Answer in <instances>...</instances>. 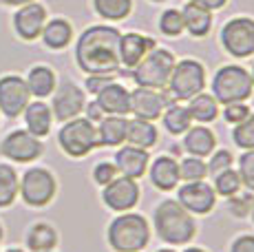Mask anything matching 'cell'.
Here are the masks:
<instances>
[{"mask_svg": "<svg viewBox=\"0 0 254 252\" xmlns=\"http://www.w3.org/2000/svg\"><path fill=\"white\" fill-rule=\"evenodd\" d=\"M182 18H184V31H188L192 38H206L212 31L214 16L212 11L199 7L194 2H186L182 7Z\"/></svg>", "mask_w": 254, "mask_h": 252, "instance_id": "603a6c76", "label": "cell"}, {"mask_svg": "<svg viewBox=\"0 0 254 252\" xmlns=\"http://www.w3.org/2000/svg\"><path fill=\"white\" fill-rule=\"evenodd\" d=\"M252 206H254L252 195H241V192H237L234 197L228 199V208H230V212L234 217H246L248 212L252 210Z\"/></svg>", "mask_w": 254, "mask_h": 252, "instance_id": "60d3db41", "label": "cell"}, {"mask_svg": "<svg viewBox=\"0 0 254 252\" xmlns=\"http://www.w3.org/2000/svg\"><path fill=\"white\" fill-rule=\"evenodd\" d=\"M117 175H120V173H117V166L113 162H100L93 168V182H95L97 186H106V184H111Z\"/></svg>", "mask_w": 254, "mask_h": 252, "instance_id": "ab89813d", "label": "cell"}, {"mask_svg": "<svg viewBox=\"0 0 254 252\" xmlns=\"http://www.w3.org/2000/svg\"><path fill=\"white\" fill-rule=\"evenodd\" d=\"M153 47H157L155 38L144 36L139 31H128L120 36V66L133 69L141 62V58L146 56Z\"/></svg>", "mask_w": 254, "mask_h": 252, "instance_id": "ac0fdd59", "label": "cell"}, {"mask_svg": "<svg viewBox=\"0 0 254 252\" xmlns=\"http://www.w3.org/2000/svg\"><path fill=\"white\" fill-rule=\"evenodd\" d=\"M58 144H60L62 153L73 159L86 157L97 148L95 124L82 115L69 120V122H62V128L58 130Z\"/></svg>", "mask_w": 254, "mask_h": 252, "instance_id": "52a82bcc", "label": "cell"}, {"mask_svg": "<svg viewBox=\"0 0 254 252\" xmlns=\"http://www.w3.org/2000/svg\"><path fill=\"white\" fill-rule=\"evenodd\" d=\"M40 38H42V42H45L47 49H51V51L66 49L73 40L71 20H66V18H53V20H47Z\"/></svg>", "mask_w": 254, "mask_h": 252, "instance_id": "484cf974", "label": "cell"}, {"mask_svg": "<svg viewBox=\"0 0 254 252\" xmlns=\"http://www.w3.org/2000/svg\"><path fill=\"white\" fill-rule=\"evenodd\" d=\"M18 195L22 201L31 208H45L49 206L58 195V179L49 168L45 166H33L27 168L24 175L20 177V186H18Z\"/></svg>", "mask_w": 254, "mask_h": 252, "instance_id": "ba28073f", "label": "cell"}, {"mask_svg": "<svg viewBox=\"0 0 254 252\" xmlns=\"http://www.w3.org/2000/svg\"><path fill=\"white\" fill-rule=\"evenodd\" d=\"M250 77H252V84H254V64H252V71H250Z\"/></svg>", "mask_w": 254, "mask_h": 252, "instance_id": "f907efd6", "label": "cell"}, {"mask_svg": "<svg viewBox=\"0 0 254 252\" xmlns=\"http://www.w3.org/2000/svg\"><path fill=\"white\" fill-rule=\"evenodd\" d=\"M177 201L190 215H210L217 206V192L206 179L184 182V186H177Z\"/></svg>", "mask_w": 254, "mask_h": 252, "instance_id": "5bb4252c", "label": "cell"}, {"mask_svg": "<svg viewBox=\"0 0 254 252\" xmlns=\"http://www.w3.org/2000/svg\"><path fill=\"white\" fill-rule=\"evenodd\" d=\"M113 164L117 166V173L130 179H139L146 175L150 164V153L146 148H137L130 146V144H122L115 151V159Z\"/></svg>", "mask_w": 254, "mask_h": 252, "instance_id": "e0dca14e", "label": "cell"}, {"mask_svg": "<svg viewBox=\"0 0 254 252\" xmlns=\"http://www.w3.org/2000/svg\"><path fill=\"white\" fill-rule=\"evenodd\" d=\"M188 2H194L199 7L208 9V11H217V9H223L228 4V0H188Z\"/></svg>", "mask_w": 254, "mask_h": 252, "instance_id": "f6af8a7d", "label": "cell"}, {"mask_svg": "<svg viewBox=\"0 0 254 252\" xmlns=\"http://www.w3.org/2000/svg\"><path fill=\"white\" fill-rule=\"evenodd\" d=\"M237 173H239V177H241L243 186H246L250 192H254V148H252V151L241 153Z\"/></svg>", "mask_w": 254, "mask_h": 252, "instance_id": "74e56055", "label": "cell"}, {"mask_svg": "<svg viewBox=\"0 0 254 252\" xmlns=\"http://www.w3.org/2000/svg\"><path fill=\"white\" fill-rule=\"evenodd\" d=\"M0 153L16 164H31L45 153V144H42L40 137L31 135L29 130L18 128V130H11L2 139Z\"/></svg>", "mask_w": 254, "mask_h": 252, "instance_id": "8fae6325", "label": "cell"}, {"mask_svg": "<svg viewBox=\"0 0 254 252\" xmlns=\"http://www.w3.org/2000/svg\"><path fill=\"white\" fill-rule=\"evenodd\" d=\"M157 142H159V130L155 126V122L139 120V118L128 120V124H126V144L148 151Z\"/></svg>", "mask_w": 254, "mask_h": 252, "instance_id": "4316f807", "label": "cell"}, {"mask_svg": "<svg viewBox=\"0 0 254 252\" xmlns=\"http://www.w3.org/2000/svg\"><path fill=\"white\" fill-rule=\"evenodd\" d=\"M208 175H217V173H221V171H226V168H232V164H234V155L228 151V148H214L212 153L208 155Z\"/></svg>", "mask_w": 254, "mask_h": 252, "instance_id": "8d00e7d4", "label": "cell"}, {"mask_svg": "<svg viewBox=\"0 0 254 252\" xmlns=\"http://www.w3.org/2000/svg\"><path fill=\"white\" fill-rule=\"evenodd\" d=\"M150 221L139 212H117L106 228V241L115 252H141L150 244Z\"/></svg>", "mask_w": 254, "mask_h": 252, "instance_id": "3957f363", "label": "cell"}, {"mask_svg": "<svg viewBox=\"0 0 254 252\" xmlns=\"http://www.w3.org/2000/svg\"><path fill=\"white\" fill-rule=\"evenodd\" d=\"M95 102L104 111V115H128L130 113V91L115 80L111 84H106L95 95Z\"/></svg>", "mask_w": 254, "mask_h": 252, "instance_id": "ffe728a7", "label": "cell"}, {"mask_svg": "<svg viewBox=\"0 0 254 252\" xmlns=\"http://www.w3.org/2000/svg\"><path fill=\"white\" fill-rule=\"evenodd\" d=\"M250 215H252V221H254V206H252V210H250Z\"/></svg>", "mask_w": 254, "mask_h": 252, "instance_id": "db71d44e", "label": "cell"}, {"mask_svg": "<svg viewBox=\"0 0 254 252\" xmlns=\"http://www.w3.org/2000/svg\"><path fill=\"white\" fill-rule=\"evenodd\" d=\"M18 186H20V177L16 168L9 164H0V208H9L16 201Z\"/></svg>", "mask_w": 254, "mask_h": 252, "instance_id": "1f68e13d", "label": "cell"}, {"mask_svg": "<svg viewBox=\"0 0 254 252\" xmlns=\"http://www.w3.org/2000/svg\"><path fill=\"white\" fill-rule=\"evenodd\" d=\"M120 29L111 25H91L75 42V64L86 75L115 73L120 69Z\"/></svg>", "mask_w": 254, "mask_h": 252, "instance_id": "6da1fadb", "label": "cell"}, {"mask_svg": "<svg viewBox=\"0 0 254 252\" xmlns=\"http://www.w3.org/2000/svg\"><path fill=\"white\" fill-rule=\"evenodd\" d=\"M157 27L166 38H179L184 33L182 9H164L159 20H157Z\"/></svg>", "mask_w": 254, "mask_h": 252, "instance_id": "e575fe53", "label": "cell"}, {"mask_svg": "<svg viewBox=\"0 0 254 252\" xmlns=\"http://www.w3.org/2000/svg\"><path fill=\"white\" fill-rule=\"evenodd\" d=\"M27 248L31 252H51L58 246V230L51 224H33L27 230Z\"/></svg>", "mask_w": 254, "mask_h": 252, "instance_id": "f1b7e54d", "label": "cell"}, {"mask_svg": "<svg viewBox=\"0 0 254 252\" xmlns=\"http://www.w3.org/2000/svg\"><path fill=\"white\" fill-rule=\"evenodd\" d=\"M150 2H155V4H159V2H166V0H150Z\"/></svg>", "mask_w": 254, "mask_h": 252, "instance_id": "816d5d0a", "label": "cell"}, {"mask_svg": "<svg viewBox=\"0 0 254 252\" xmlns=\"http://www.w3.org/2000/svg\"><path fill=\"white\" fill-rule=\"evenodd\" d=\"M51 252H53V250H51Z\"/></svg>", "mask_w": 254, "mask_h": 252, "instance_id": "11a10c76", "label": "cell"}, {"mask_svg": "<svg viewBox=\"0 0 254 252\" xmlns=\"http://www.w3.org/2000/svg\"><path fill=\"white\" fill-rule=\"evenodd\" d=\"M24 82H27L29 86V93H31V98H49V95L56 91L58 86V75L56 71L51 69V66L47 64H36L29 69L27 77H24Z\"/></svg>", "mask_w": 254, "mask_h": 252, "instance_id": "d4e9b609", "label": "cell"}, {"mask_svg": "<svg viewBox=\"0 0 254 252\" xmlns=\"http://www.w3.org/2000/svg\"><path fill=\"white\" fill-rule=\"evenodd\" d=\"M155 252H177V250H173V248H159V250H155Z\"/></svg>", "mask_w": 254, "mask_h": 252, "instance_id": "c3c4849f", "label": "cell"}, {"mask_svg": "<svg viewBox=\"0 0 254 252\" xmlns=\"http://www.w3.org/2000/svg\"><path fill=\"white\" fill-rule=\"evenodd\" d=\"M86 95L82 86H77L73 80L58 82L56 91L51 93V113L58 122H69L73 118H80L84 113Z\"/></svg>", "mask_w": 254, "mask_h": 252, "instance_id": "30bf717a", "label": "cell"}, {"mask_svg": "<svg viewBox=\"0 0 254 252\" xmlns=\"http://www.w3.org/2000/svg\"><path fill=\"white\" fill-rule=\"evenodd\" d=\"M84 118L91 120L93 124H97L102 118H104V111L100 109V104H97L95 100H93V102H86V106H84Z\"/></svg>", "mask_w": 254, "mask_h": 252, "instance_id": "ee69618b", "label": "cell"}, {"mask_svg": "<svg viewBox=\"0 0 254 252\" xmlns=\"http://www.w3.org/2000/svg\"><path fill=\"white\" fill-rule=\"evenodd\" d=\"M47 25V9L40 2H29L18 7L13 13V31L24 42H33L40 38L42 29Z\"/></svg>", "mask_w": 254, "mask_h": 252, "instance_id": "9a60e30c", "label": "cell"}, {"mask_svg": "<svg viewBox=\"0 0 254 252\" xmlns=\"http://www.w3.org/2000/svg\"><path fill=\"white\" fill-rule=\"evenodd\" d=\"M170 102L166 100V95L157 89H146V86H137V89L130 91V113L139 120H155L162 118L164 109Z\"/></svg>", "mask_w": 254, "mask_h": 252, "instance_id": "2e32d148", "label": "cell"}, {"mask_svg": "<svg viewBox=\"0 0 254 252\" xmlns=\"http://www.w3.org/2000/svg\"><path fill=\"white\" fill-rule=\"evenodd\" d=\"M29 102H31V93L24 77L16 73L0 77V113L4 118L16 120L18 115H22Z\"/></svg>", "mask_w": 254, "mask_h": 252, "instance_id": "4fadbf2b", "label": "cell"}, {"mask_svg": "<svg viewBox=\"0 0 254 252\" xmlns=\"http://www.w3.org/2000/svg\"><path fill=\"white\" fill-rule=\"evenodd\" d=\"M206 82L208 73L203 62H199L197 58H184V60L175 62L166 89H168V93L173 95L175 102H188L190 98H194L197 93H201L206 89Z\"/></svg>", "mask_w": 254, "mask_h": 252, "instance_id": "5b68a950", "label": "cell"}, {"mask_svg": "<svg viewBox=\"0 0 254 252\" xmlns=\"http://www.w3.org/2000/svg\"><path fill=\"white\" fill-rule=\"evenodd\" d=\"M177 62L175 53L170 49H164V47H153L137 66H133V80L137 86H146V89H157L162 91L166 89L170 80V73H173V66Z\"/></svg>", "mask_w": 254, "mask_h": 252, "instance_id": "8992f818", "label": "cell"}, {"mask_svg": "<svg viewBox=\"0 0 254 252\" xmlns=\"http://www.w3.org/2000/svg\"><path fill=\"white\" fill-rule=\"evenodd\" d=\"M212 179H214L212 188H214V192H217V197H226V199H230V197H234L237 192H241V188H243L237 168H226V171L217 173Z\"/></svg>", "mask_w": 254, "mask_h": 252, "instance_id": "d6a6232c", "label": "cell"}, {"mask_svg": "<svg viewBox=\"0 0 254 252\" xmlns=\"http://www.w3.org/2000/svg\"><path fill=\"white\" fill-rule=\"evenodd\" d=\"M184 148H186V153L192 155V157L206 159L208 155L217 148V135H214V130H210L206 124L190 126L184 133Z\"/></svg>", "mask_w": 254, "mask_h": 252, "instance_id": "44dd1931", "label": "cell"}, {"mask_svg": "<svg viewBox=\"0 0 254 252\" xmlns=\"http://www.w3.org/2000/svg\"><path fill=\"white\" fill-rule=\"evenodd\" d=\"M24 115V124H27V130L36 137H47L49 130H51L53 124V113H51V106L45 104L42 100L36 102H29L27 109L22 111Z\"/></svg>", "mask_w": 254, "mask_h": 252, "instance_id": "cb8c5ba5", "label": "cell"}, {"mask_svg": "<svg viewBox=\"0 0 254 252\" xmlns=\"http://www.w3.org/2000/svg\"><path fill=\"white\" fill-rule=\"evenodd\" d=\"M2 235H4V232H2V226H0V241H2Z\"/></svg>", "mask_w": 254, "mask_h": 252, "instance_id": "f5cc1de1", "label": "cell"}, {"mask_svg": "<svg viewBox=\"0 0 254 252\" xmlns=\"http://www.w3.org/2000/svg\"><path fill=\"white\" fill-rule=\"evenodd\" d=\"M219 42L230 58L246 60L254 56V18L234 16L219 31Z\"/></svg>", "mask_w": 254, "mask_h": 252, "instance_id": "9c48e42d", "label": "cell"}, {"mask_svg": "<svg viewBox=\"0 0 254 252\" xmlns=\"http://www.w3.org/2000/svg\"><path fill=\"white\" fill-rule=\"evenodd\" d=\"M2 4L7 7H22V4H29V2H36V0H0Z\"/></svg>", "mask_w": 254, "mask_h": 252, "instance_id": "bcb514c9", "label": "cell"}, {"mask_svg": "<svg viewBox=\"0 0 254 252\" xmlns=\"http://www.w3.org/2000/svg\"><path fill=\"white\" fill-rule=\"evenodd\" d=\"M113 80H115L113 73H93V75H89L84 80V86H86V91H89V93L97 95L106 84H111Z\"/></svg>", "mask_w": 254, "mask_h": 252, "instance_id": "b9f144b4", "label": "cell"}, {"mask_svg": "<svg viewBox=\"0 0 254 252\" xmlns=\"http://www.w3.org/2000/svg\"><path fill=\"white\" fill-rule=\"evenodd\" d=\"M232 142L241 151H252L254 148V113H250L237 126H232Z\"/></svg>", "mask_w": 254, "mask_h": 252, "instance_id": "d590c367", "label": "cell"}, {"mask_svg": "<svg viewBox=\"0 0 254 252\" xmlns=\"http://www.w3.org/2000/svg\"><path fill=\"white\" fill-rule=\"evenodd\" d=\"M126 124H128V118H124V115H104L95 126L97 146L117 148L126 144Z\"/></svg>", "mask_w": 254, "mask_h": 252, "instance_id": "7402d4cb", "label": "cell"}, {"mask_svg": "<svg viewBox=\"0 0 254 252\" xmlns=\"http://www.w3.org/2000/svg\"><path fill=\"white\" fill-rule=\"evenodd\" d=\"M162 122H164V128L168 130L170 135H184L186 130L192 126V118H190L188 106L179 104V102H173V104H168L164 109Z\"/></svg>", "mask_w": 254, "mask_h": 252, "instance_id": "f546056e", "label": "cell"}, {"mask_svg": "<svg viewBox=\"0 0 254 252\" xmlns=\"http://www.w3.org/2000/svg\"><path fill=\"white\" fill-rule=\"evenodd\" d=\"M184 252H208V250H203V248H197V246H188Z\"/></svg>", "mask_w": 254, "mask_h": 252, "instance_id": "7dc6e473", "label": "cell"}, {"mask_svg": "<svg viewBox=\"0 0 254 252\" xmlns=\"http://www.w3.org/2000/svg\"><path fill=\"white\" fill-rule=\"evenodd\" d=\"M219 106L221 104L214 100V95L206 93V91H201V93H197L194 98L188 100L190 118H192V122H197V124L214 122V120L219 118Z\"/></svg>", "mask_w": 254, "mask_h": 252, "instance_id": "83f0119b", "label": "cell"}, {"mask_svg": "<svg viewBox=\"0 0 254 252\" xmlns=\"http://www.w3.org/2000/svg\"><path fill=\"white\" fill-rule=\"evenodd\" d=\"M93 11L106 22H122L133 11V0H93Z\"/></svg>", "mask_w": 254, "mask_h": 252, "instance_id": "4dcf8cb0", "label": "cell"}, {"mask_svg": "<svg viewBox=\"0 0 254 252\" xmlns=\"http://www.w3.org/2000/svg\"><path fill=\"white\" fill-rule=\"evenodd\" d=\"M7 252H24V250H20V248H11V250H7Z\"/></svg>", "mask_w": 254, "mask_h": 252, "instance_id": "681fc988", "label": "cell"}, {"mask_svg": "<svg viewBox=\"0 0 254 252\" xmlns=\"http://www.w3.org/2000/svg\"><path fill=\"white\" fill-rule=\"evenodd\" d=\"M141 188L137 179L117 175L111 184L102 186V201L113 212H128L139 203Z\"/></svg>", "mask_w": 254, "mask_h": 252, "instance_id": "7c38bea8", "label": "cell"}, {"mask_svg": "<svg viewBox=\"0 0 254 252\" xmlns=\"http://www.w3.org/2000/svg\"><path fill=\"white\" fill-rule=\"evenodd\" d=\"M250 113H252V109L248 106V102H230V104H223V120L232 126L243 122Z\"/></svg>", "mask_w": 254, "mask_h": 252, "instance_id": "f35d334b", "label": "cell"}, {"mask_svg": "<svg viewBox=\"0 0 254 252\" xmlns=\"http://www.w3.org/2000/svg\"><path fill=\"white\" fill-rule=\"evenodd\" d=\"M179 177L182 182H201L208 177V164L201 157H192V155H186L179 162Z\"/></svg>", "mask_w": 254, "mask_h": 252, "instance_id": "836d02e7", "label": "cell"}, {"mask_svg": "<svg viewBox=\"0 0 254 252\" xmlns=\"http://www.w3.org/2000/svg\"><path fill=\"white\" fill-rule=\"evenodd\" d=\"M148 179L157 190L170 192L179 186L182 177H179V162L173 155H159L148 164Z\"/></svg>", "mask_w": 254, "mask_h": 252, "instance_id": "d6986e66", "label": "cell"}, {"mask_svg": "<svg viewBox=\"0 0 254 252\" xmlns=\"http://www.w3.org/2000/svg\"><path fill=\"white\" fill-rule=\"evenodd\" d=\"M153 230L168 246H188L197 235V221L177 199H164L153 210Z\"/></svg>", "mask_w": 254, "mask_h": 252, "instance_id": "7a4b0ae2", "label": "cell"}, {"mask_svg": "<svg viewBox=\"0 0 254 252\" xmlns=\"http://www.w3.org/2000/svg\"><path fill=\"white\" fill-rule=\"evenodd\" d=\"M230 252H254V235H239L234 237Z\"/></svg>", "mask_w": 254, "mask_h": 252, "instance_id": "7bdbcfd3", "label": "cell"}, {"mask_svg": "<svg viewBox=\"0 0 254 252\" xmlns=\"http://www.w3.org/2000/svg\"><path fill=\"white\" fill-rule=\"evenodd\" d=\"M210 86H212V95L219 104L248 102L254 93L250 71L241 64H226L221 69H217Z\"/></svg>", "mask_w": 254, "mask_h": 252, "instance_id": "277c9868", "label": "cell"}]
</instances>
